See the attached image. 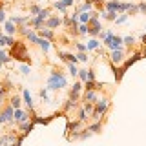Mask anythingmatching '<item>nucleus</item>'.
I'll return each instance as SVG.
<instances>
[{
	"label": "nucleus",
	"mask_w": 146,
	"mask_h": 146,
	"mask_svg": "<svg viewBox=\"0 0 146 146\" xmlns=\"http://www.w3.org/2000/svg\"><path fill=\"white\" fill-rule=\"evenodd\" d=\"M86 119H88V113L84 111V108H80L79 110V121L80 122H86Z\"/></svg>",
	"instance_id": "obj_32"
},
{
	"label": "nucleus",
	"mask_w": 146,
	"mask_h": 146,
	"mask_svg": "<svg viewBox=\"0 0 146 146\" xmlns=\"http://www.w3.org/2000/svg\"><path fill=\"white\" fill-rule=\"evenodd\" d=\"M122 44H126L128 48L131 49V46L135 44V38H133V36H131V35H130V36H122Z\"/></svg>",
	"instance_id": "obj_25"
},
{
	"label": "nucleus",
	"mask_w": 146,
	"mask_h": 146,
	"mask_svg": "<svg viewBox=\"0 0 146 146\" xmlns=\"http://www.w3.org/2000/svg\"><path fill=\"white\" fill-rule=\"evenodd\" d=\"M20 73L27 75V73H29V66H27V64H22V66H20Z\"/></svg>",
	"instance_id": "obj_38"
},
{
	"label": "nucleus",
	"mask_w": 146,
	"mask_h": 146,
	"mask_svg": "<svg viewBox=\"0 0 146 146\" xmlns=\"http://www.w3.org/2000/svg\"><path fill=\"white\" fill-rule=\"evenodd\" d=\"M2 66H4V64H2V62H0V70H2Z\"/></svg>",
	"instance_id": "obj_40"
},
{
	"label": "nucleus",
	"mask_w": 146,
	"mask_h": 146,
	"mask_svg": "<svg viewBox=\"0 0 146 146\" xmlns=\"http://www.w3.org/2000/svg\"><path fill=\"white\" fill-rule=\"evenodd\" d=\"M82 100H84V102H95V100H97V93H95V91H84Z\"/></svg>",
	"instance_id": "obj_18"
},
{
	"label": "nucleus",
	"mask_w": 146,
	"mask_h": 146,
	"mask_svg": "<svg viewBox=\"0 0 146 146\" xmlns=\"http://www.w3.org/2000/svg\"><path fill=\"white\" fill-rule=\"evenodd\" d=\"M106 48H110L111 51H115V49H122V36L113 35V36H111V40H110V44L106 46Z\"/></svg>",
	"instance_id": "obj_11"
},
{
	"label": "nucleus",
	"mask_w": 146,
	"mask_h": 146,
	"mask_svg": "<svg viewBox=\"0 0 146 146\" xmlns=\"http://www.w3.org/2000/svg\"><path fill=\"white\" fill-rule=\"evenodd\" d=\"M6 20H7V17H6V11H4L2 4H0V24H4Z\"/></svg>",
	"instance_id": "obj_34"
},
{
	"label": "nucleus",
	"mask_w": 146,
	"mask_h": 146,
	"mask_svg": "<svg viewBox=\"0 0 146 146\" xmlns=\"http://www.w3.org/2000/svg\"><path fill=\"white\" fill-rule=\"evenodd\" d=\"M4 31H6V35H11V36H13V35L17 33V26L13 24V22L9 20V18H7V20L4 22Z\"/></svg>",
	"instance_id": "obj_13"
},
{
	"label": "nucleus",
	"mask_w": 146,
	"mask_h": 146,
	"mask_svg": "<svg viewBox=\"0 0 146 146\" xmlns=\"http://www.w3.org/2000/svg\"><path fill=\"white\" fill-rule=\"evenodd\" d=\"M26 49H27V46L24 42H17L15 40V44L11 46V55H9V57L17 58V60H20V62H29V57H27Z\"/></svg>",
	"instance_id": "obj_3"
},
{
	"label": "nucleus",
	"mask_w": 146,
	"mask_h": 146,
	"mask_svg": "<svg viewBox=\"0 0 146 146\" xmlns=\"http://www.w3.org/2000/svg\"><path fill=\"white\" fill-rule=\"evenodd\" d=\"M68 86V77L58 70V68H53L51 73H49V79H48V88L46 90H51V91H60Z\"/></svg>",
	"instance_id": "obj_1"
},
{
	"label": "nucleus",
	"mask_w": 146,
	"mask_h": 146,
	"mask_svg": "<svg viewBox=\"0 0 146 146\" xmlns=\"http://www.w3.org/2000/svg\"><path fill=\"white\" fill-rule=\"evenodd\" d=\"M73 4H75V0H57V2H53V7L62 11V13H66V9L71 7Z\"/></svg>",
	"instance_id": "obj_10"
},
{
	"label": "nucleus",
	"mask_w": 146,
	"mask_h": 146,
	"mask_svg": "<svg viewBox=\"0 0 146 146\" xmlns=\"http://www.w3.org/2000/svg\"><path fill=\"white\" fill-rule=\"evenodd\" d=\"M143 55H146V48H144V51H143Z\"/></svg>",
	"instance_id": "obj_41"
},
{
	"label": "nucleus",
	"mask_w": 146,
	"mask_h": 146,
	"mask_svg": "<svg viewBox=\"0 0 146 146\" xmlns=\"http://www.w3.org/2000/svg\"><path fill=\"white\" fill-rule=\"evenodd\" d=\"M110 108V99H100V100H95L93 102V113H91V119L93 121H100V117L108 111Z\"/></svg>",
	"instance_id": "obj_4"
},
{
	"label": "nucleus",
	"mask_w": 146,
	"mask_h": 146,
	"mask_svg": "<svg viewBox=\"0 0 146 146\" xmlns=\"http://www.w3.org/2000/svg\"><path fill=\"white\" fill-rule=\"evenodd\" d=\"M104 7H106V11L119 13V9H121V2H119V0H106V2H104Z\"/></svg>",
	"instance_id": "obj_12"
},
{
	"label": "nucleus",
	"mask_w": 146,
	"mask_h": 146,
	"mask_svg": "<svg viewBox=\"0 0 146 146\" xmlns=\"http://www.w3.org/2000/svg\"><path fill=\"white\" fill-rule=\"evenodd\" d=\"M22 97H24V102H26V106H27V111H33L35 104H33V99H31L29 91H27V90H24V93H22Z\"/></svg>",
	"instance_id": "obj_14"
},
{
	"label": "nucleus",
	"mask_w": 146,
	"mask_h": 146,
	"mask_svg": "<svg viewBox=\"0 0 146 146\" xmlns=\"http://www.w3.org/2000/svg\"><path fill=\"white\" fill-rule=\"evenodd\" d=\"M86 31H88L86 24H79V35H86Z\"/></svg>",
	"instance_id": "obj_37"
},
{
	"label": "nucleus",
	"mask_w": 146,
	"mask_h": 146,
	"mask_svg": "<svg viewBox=\"0 0 146 146\" xmlns=\"http://www.w3.org/2000/svg\"><path fill=\"white\" fill-rule=\"evenodd\" d=\"M26 40H27V42H31V44H36V40H38V35H36V31L31 29L29 33L26 35Z\"/></svg>",
	"instance_id": "obj_22"
},
{
	"label": "nucleus",
	"mask_w": 146,
	"mask_h": 146,
	"mask_svg": "<svg viewBox=\"0 0 146 146\" xmlns=\"http://www.w3.org/2000/svg\"><path fill=\"white\" fill-rule=\"evenodd\" d=\"M77 60H79V62H88V55H86V51L77 53Z\"/></svg>",
	"instance_id": "obj_33"
},
{
	"label": "nucleus",
	"mask_w": 146,
	"mask_h": 146,
	"mask_svg": "<svg viewBox=\"0 0 146 146\" xmlns=\"http://www.w3.org/2000/svg\"><path fill=\"white\" fill-rule=\"evenodd\" d=\"M6 46V35H0V48Z\"/></svg>",
	"instance_id": "obj_39"
},
{
	"label": "nucleus",
	"mask_w": 146,
	"mask_h": 146,
	"mask_svg": "<svg viewBox=\"0 0 146 146\" xmlns=\"http://www.w3.org/2000/svg\"><path fill=\"white\" fill-rule=\"evenodd\" d=\"M86 130L91 131V133H100V131H102V122H100V121H95L93 124H88V126H86Z\"/></svg>",
	"instance_id": "obj_15"
},
{
	"label": "nucleus",
	"mask_w": 146,
	"mask_h": 146,
	"mask_svg": "<svg viewBox=\"0 0 146 146\" xmlns=\"http://www.w3.org/2000/svg\"><path fill=\"white\" fill-rule=\"evenodd\" d=\"M60 24H62V18L60 17H49V18H46L44 27H48V29H57Z\"/></svg>",
	"instance_id": "obj_9"
},
{
	"label": "nucleus",
	"mask_w": 146,
	"mask_h": 146,
	"mask_svg": "<svg viewBox=\"0 0 146 146\" xmlns=\"http://www.w3.org/2000/svg\"><path fill=\"white\" fill-rule=\"evenodd\" d=\"M99 46H100V42L97 38H91V40H88V44H86V49H88V51H93V49H99Z\"/></svg>",
	"instance_id": "obj_19"
},
{
	"label": "nucleus",
	"mask_w": 146,
	"mask_h": 146,
	"mask_svg": "<svg viewBox=\"0 0 146 146\" xmlns=\"http://www.w3.org/2000/svg\"><path fill=\"white\" fill-rule=\"evenodd\" d=\"M128 18H130V17H128L126 13H121V15H119V17L115 18V24H124V22L128 20Z\"/></svg>",
	"instance_id": "obj_28"
},
{
	"label": "nucleus",
	"mask_w": 146,
	"mask_h": 146,
	"mask_svg": "<svg viewBox=\"0 0 146 146\" xmlns=\"http://www.w3.org/2000/svg\"><path fill=\"white\" fill-rule=\"evenodd\" d=\"M9 104H11L13 110H18V108H20V104H22V99L17 97V95H13V97L9 99Z\"/></svg>",
	"instance_id": "obj_20"
},
{
	"label": "nucleus",
	"mask_w": 146,
	"mask_h": 146,
	"mask_svg": "<svg viewBox=\"0 0 146 146\" xmlns=\"http://www.w3.org/2000/svg\"><path fill=\"white\" fill-rule=\"evenodd\" d=\"M126 15H128V17H131V15H139V9H137V4H131V6H130V9L126 11Z\"/></svg>",
	"instance_id": "obj_27"
},
{
	"label": "nucleus",
	"mask_w": 146,
	"mask_h": 146,
	"mask_svg": "<svg viewBox=\"0 0 146 146\" xmlns=\"http://www.w3.org/2000/svg\"><path fill=\"white\" fill-rule=\"evenodd\" d=\"M18 128H20L22 131H24V135H27L29 133L31 130H33V122L31 121H26V122H20V124H18Z\"/></svg>",
	"instance_id": "obj_17"
},
{
	"label": "nucleus",
	"mask_w": 146,
	"mask_h": 146,
	"mask_svg": "<svg viewBox=\"0 0 146 146\" xmlns=\"http://www.w3.org/2000/svg\"><path fill=\"white\" fill-rule=\"evenodd\" d=\"M38 2H40V0H38Z\"/></svg>",
	"instance_id": "obj_43"
},
{
	"label": "nucleus",
	"mask_w": 146,
	"mask_h": 146,
	"mask_svg": "<svg viewBox=\"0 0 146 146\" xmlns=\"http://www.w3.org/2000/svg\"><path fill=\"white\" fill-rule=\"evenodd\" d=\"M110 60H111L113 66L122 64V60H124V49H115V51H111V55H110Z\"/></svg>",
	"instance_id": "obj_7"
},
{
	"label": "nucleus",
	"mask_w": 146,
	"mask_h": 146,
	"mask_svg": "<svg viewBox=\"0 0 146 146\" xmlns=\"http://www.w3.org/2000/svg\"><path fill=\"white\" fill-rule=\"evenodd\" d=\"M102 18H104V20H108V22H115L117 13H113V11H104V13H102Z\"/></svg>",
	"instance_id": "obj_23"
},
{
	"label": "nucleus",
	"mask_w": 146,
	"mask_h": 146,
	"mask_svg": "<svg viewBox=\"0 0 146 146\" xmlns=\"http://www.w3.org/2000/svg\"><path fill=\"white\" fill-rule=\"evenodd\" d=\"M49 13H51V9L46 7V9H40V13H38L36 17H38L40 20H44V22H46V18H49Z\"/></svg>",
	"instance_id": "obj_24"
},
{
	"label": "nucleus",
	"mask_w": 146,
	"mask_h": 146,
	"mask_svg": "<svg viewBox=\"0 0 146 146\" xmlns=\"http://www.w3.org/2000/svg\"><path fill=\"white\" fill-rule=\"evenodd\" d=\"M29 111H26V110H13V121L17 122V124H20V122H26V121H29Z\"/></svg>",
	"instance_id": "obj_6"
},
{
	"label": "nucleus",
	"mask_w": 146,
	"mask_h": 146,
	"mask_svg": "<svg viewBox=\"0 0 146 146\" xmlns=\"http://www.w3.org/2000/svg\"><path fill=\"white\" fill-rule=\"evenodd\" d=\"M86 80H91V82L95 80V71L91 70V68H90V70H86Z\"/></svg>",
	"instance_id": "obj_30"
},
{
	"label": "nucleus",
	"mask_w": 146,
	"mask_h": 146,
	"mask_svg": "<svg viewBox=\"0 0 146 146\" xmlns=\"http://www.w3.org/2000/svg\"><path fill=\"white\" fill-rule=\"evenodd\" d=\"M36 35H38L40 38L49 40V42H55V40H57V36H55L53 29H48V27H42V29H38V31H36Z\"/></svg>",
	"instance_id": "obj_8"
},
{
	"label": "nucleus",
	"mask_w": 146,
	"mask_h": 146,
	"mask_svg": "<svg viewBox=\"0 0 146 146\" xmlns=\"http://www.w3.org/2000/svg\"><path fill=\"white\" fill-rule=\"evenodd\" d=\"M40 99H42V100H48L49 99V95H48V90H40Z\"/></svg>",
	"instance_id": "obj_36"
},
{
	"label": "nucleus",
	"mask_w": 146,
	"mask_h": 146,
	"mask_svg": "<svg viewBox=\"0 0 146 146\" xmlns=\"http://www.w3.org/2000/svg\"><path fill=\"white\" fill-rule=\"evenodd\" d=\"M13 108L11 104H6V106L0 108V126L2 124H13Z\"/></svg>",
	"instance_id": "obj_5"
},
{
	"label": "nucleus",
	"mask_w": 146,
	"mask_h": 146,
	"mask_svg": "<svg viewBox=\"0 0 146 146\" xmlns=\"http://www.w3.org/2000/svg\"><path fill=\"white\" fill-rule=\"evenodd\" d=\"M86 27H88L86 35H90L91 38L99 36V33L102 31V24H100V20H99V13L97 11H91V17H90L88 24H86Z\"/></svg>",
	"instance_id": "obj_2"
},
{
	"label": "nucleus",
	"mask_w": 146,
	"mask_h": 146,
	"mask_svg": "<svg viewBox=\"0 0 146 146\" xmlns=\"http://www.w3.org/2000/svg\"><path fill=\"white\" fill-rule=\"evenodd\" d=\"M0 35H4V33H2V29H0Z\"/></svg>",
	"instance_id": "obj_42"
},
{
	"label": "nucleus",
	"mask_w": 146,
	"mask_h": 146,
	"mask_svg": "<svg viewBox=\"0 0 146 146\" xmlns=\"http://www.w3.org/2000/svg\"><path fill=\"white\" fill-rule=\"evenodd\" d=\"M137 9H139V13H141V15H146V2L137 4Z\"/></svg>",
	"instance_id": "obj_35"
},
{
	"label": "nucleus",
	"mask_w": 146,
	"mask_h": 146,
	"mask_svg": "<svg viewBox=\"0 0 146 146\" xmlns=\"http://www.w3.org/2000/svg\"><path fill=\"white\" fill-rule=\"evenodd\" d=\"M144 29H146V27H144Z\"/></svg>",
	"instance_id": "obj_44"
},
{
	"label": "nucleus",
	"mask_w": 146,
	"mask_h": 146,
	"mask_svg": "<svg viewBox=\"0 0 146 146\" xmlns=\"http://www.w3.org/2000/svg\"><path fill=\"white\" fill-rule=\"evenodd\" d=\"M75 49L79 53H82V51H88V49H86V44L84 42H75Z\"/></svg>",
	"instance_id": "obj_31"
},
{
	"label": "nucleus",
	"mask_w": 146,
	"mask_h": 146,
	"mask_svg": "<svg viewBox=\"0 0 146 146\" xmlns=\"http://www.w3.org/2000/svg\"><path fill=\"white\" fill-rule=\"evenodd\" d=\"M36 44L40 46V49H42L44 53H48L49 48H51V42H49V40H46V38H40V36H38V40H36Z\"/></svg>",
	"instance_id": "obj_16"
},
{
	"label": "nucleus",
	"mask_w": 146,
	"mask_h": 146,
	"mask_svg": "<svg viewBox=\"0 0 146 146\" xmlns=\"http://www.w3.org/2000/svg\"><path fill=\"white\" fill-rule=\"evenodd\" d=\"M68 70H70L71 77H77V75H79V70H77V66H75V64H68Z\"/></svg>",
	"instance_id": "obj_29"
},
{
	"label": "nucleus",
	"mask_w": 146,
	"mask_h": 146,
	"mask_svg": "<svg viewBox=\"0 0 146 146\" xmlns=\"http://www.w3.org/2000/svg\"><path fill=\"white\" fill-rule=\"evenodd\" d=\"M90 11H91V4L90 2H84V4H80V6L77 7L75 13H90Z\"/></svg>",
	"instance_id": "obj_21"
},
{
	"label": "nucleus",
	"mask_w": 146,
	"mask_h": 146,
	"mask_svg": "<svg viewBox=\"0 0 146 146\" xmlns=\"http://www.w3.org/2000/svg\"><path fill=\"white\" fill-rule=\"evenodd\" d=\"M40 9H42L40 6H36V4H31V6H29V13H31L33 17H36V15L40 13Z\"/></svg>",
	"instance_id": "obj_26"
}]
</instances>
